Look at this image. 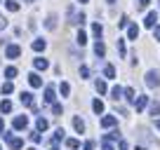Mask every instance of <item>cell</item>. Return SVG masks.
<instances>
[{
	"label": "cell",
	"mask_w": 160,
	"mask_h": 150,
	"mask_svg": "<svg viewBox=\"0 0 160 150\" xmlns=\"http://www.w3.org/2000/svg\"><path fill=\"white\" fill-rule=\"evenodd\" d=\"M146 85L148 87H160V73L158 70H148V73H146Z\"/></svg>",
	"instance_id": "obj_1"
},
{
	"label": "cell",
	"mask_w": 160,
	"mask_h": 150,
	"mask_svg": "<svg viewBox=\"0 0 160 150\" xmlns=\"http://www.w3.org/2000/svg\"><path fill=\"white\" fill-rule=\"evenodd\" d=\"M68 19H71V24H75V26H82L85 24V14H82V12H80V14H75V10L73 7H68Z\"/></svg>",
	"instance_id": "obj_2"
},
{
	"label": "cell",
	"mask_w": 160,
	"mask_h": 150,
	"mask_svg": "<svg viewBox=\"0 0 160 150\" xmlns=\"http://www.w3.org/2000/svg\"><path fill=\"white\" fill-rule=\"evenodd\" d=\"M19 54H21V47L19 45H7L5 47V56H7V59H17Z\"/></svg>",
	"instance_id": "obj_3"
},
{
	"label": "cell",
	"mask_w": 160,
	"mask_h": 150,
	"mask_svg": "<svg viewBox=\"0 0 160 150\" xmlns=\"http://www.w3.org/2000/svg\"><path fill=\"white\" fill-rule=\"evenodd\" d=\"M12 124H14V129H26V127H28V117L26 115H17Z\"/></svg>",
	"instance_id": "obj_4"
},
{
	"label": "cell",
	"mask_w": 160,
	"mask_h": 150,
	"mask_svg": "<svg viewBox=\"0 0 160 150\" xmlns=\"http://www.w3.org/2000/svg\"><path fill=\"white\" fill-rule=\"evenodd\" d=\"M148 134H151V131L146 129V127H139V129H137V136H139L141 141H146V143H155V138H151Z\"/></svg>",
	"instance_id": "obj_5"
},
{
	"label": "cell",
	"mask_w": 160,
	"mask_h": 150,
	"mask_svg": "<svg viewBox=\"0 0 160 150\" xmlns=\"http://www.w3.org/2000/svg\"><path fill=\"white\" fill-rule=\"evenodd\" d=\"M118 124V120H115L113 115H106V117H101V127L104 129H111V127H115Z\"/></svg>",
	"instance_id": "obj_6"
},
{
	"label": "cell",
	"mask_w": 160,
	"mask_h": 150,
	"mask_svg": "<svg viewBox=\"0 0 160 150\" xmlns=\"http://www.w3.org/2000/svg\"><path fill=\"white\" fill-rule=\"evenodd\" d=\"M146 105H148V96H137V101H134V108H137V113H139V110H144Z\"/></svg>",
	"instance_id": "obj_7"
},
{
	"label": "cell",
	"mask_w": 160,
	"mask_h": 150,
	"mask_svg": "<svg viewBox=\"0 0 160 150\" xmlns=\"http://www.w3.org/2000/svg\"><path fill=\"white\" fill-rule=\"evenodd\" d=\"M19 99H21V103H24V105H31V108H33V94H31V91H21V96H19Z\"/></svg>",
	"instance_id": "obj_8"
},
{
	"label": "cell",
	"mask_w": 160,
	"mask_h": 150,
	"mask_svg": "<svg viewBox=\"0 0 160 150\" xmlns=\"http://www.w3.org/2000/svg\"><path fill=\"white\" fill-rule=\"evenodd\" d=\"M155 21H158V14H155V12H148V14H146V21H144V24L148 26V28H155V26H158Z\"/></svg>",
	"instance_id": "obj_9"
},
{
	"label": "cell",
	"mask_w": 160,
	"mask_h": 150,
	"mask_svg": "<svg viewBox=\"0 0 160 150\" xmlns=\"http://www.w3.org/2000/svg\"><path fill=\"white\" fill-rule=\"evenodd\" d=\"M28 82H31V87H35V89H38V87H42V80H40L38 73H31V75H28Z\"/></svg>",
	"instance_id": "obj_10"
},
{
	"label": "cell",
	"mask_w": 160,
	"mask_h": 150,
	"mask_svg": "<svg viewBox=\"0 0 160 150\" xmlns=\"http://www.w3.org/2000/svg\"><path fill=\"white\" fill-rule=\"evenodd\" d=\"M45 28H47V30H54V28H57V14H50V16L45 19Z\"/></svg>",
	"instance_id": "obj_11"
},
{
	"label": "cell",
	"mask_w": 160,
	"mask_h": 150,
	"mask_svg": "<svg viewBox=\"0 0 160 150\" xmlns=\"http://www.w3.org/2000/svg\"><path fill=\"white\" fill-rule=\"evenodd\" d=\"M33 66H35L38 70H45L47 66H50V61H47V59H42V56H38V59L33 61Z\"/></svg>",
	"instance_id": "obj_12"
},
{
	"label": "cell",
	"mask_w": 160,
	"mask_h": 150,
	"mask_svg": "<svg viewBox=\"0 0 160 150\" xmlns=\"http://www.w3.org/2000/svg\"><path fill=\"white\" fill-rule=\"evenodd\" d=\"M45 103H54V87H45Z\"/></svg>",
	"instance_id": "obj_13"
},
{
	"label": "cell",
	"mask_w": 160,
	"mask_h": 150,
	"mask_svg": "<svg viewBox=\"0 0 160 150\" xmlns=\"http://www.w3.org/2000/svg\"><path fill=\"white\" fill-rule=\"evenodd\" d=\"M92 110H94L97 115H101V113H104V103H101L99 99H94V101H92Z\"/></svg>",
	"instance_id": "obj_14"
},
{
	"label": "cell",
	"mask_w": 160,
	"mask_h": 150,
	"mask_svg": "<svg viewBox=\"0 0 160 150\" xmlns=\"http://www.w3.org/2000/svg\"><path fill=\"white\" fill-rule=\"evenodd\" d=\"M73 127H75V131H78V134H82V131H85V122L80 120V117H73Z\"/></svg>",
	"instance_id": "obj_15"
},
{
	"label": "cell",
	"mask_w": 160,
	"mask_h": 150,
	"mask_svg": "<svg viewBox=\"0 0 160 150\" xmlns=\"http://www.w3.org/2000/svg\"><path fill=\"white\" fill-rule=\"evenodd\" d=\"M122 94H125V99L130 101V103H134V101H137V94H134V89H132V87H127Z\"/></svg>",
	"instance_id": "obj_16"
},
{
	"label": "cell",
	"mask_w": 160,
	"mask_h": 150,
	"mask_svg": "<svg viewBox=\"0 0 160 150\" xmlns=\"http://www.w3.org/2000/svg\"><path fill=\"white\" fill-rule=\"evenodd\" d=\"M94 54L99 56V59L106 54V45H104V42H97V45H94Z\"/></svg>",
	"instance_id": "obj_17"
},
{
	"label": "cell",
	"mask_w": 160,
	"mask_h": 150,
	"mask_svg": "<svg viewBox=\"0 0 160 150\" xmlns=\"http://www.w3.org/2000/svg\"><path fill=\"white\" fill-rule=\"evenodd\" d=\"M35 127H38V131H45L50 124H47V120H45V117H38V120H35Z\"/></svg>",
	"instance_id": "obj_18"
},
{
	"label": "cell",
	"mask_w": 160,
	"mask_h": 150,
	"mask_svg": "<svg viewBox=\"0 0 160 150\" xmlns=\"http://www.w3.org/2000/svg\"><path fill=\"white\" fill-rule=\"evenodd\" d=\"M10 148L12 150H21V148H24V141H21V138H12L10 141Z\"/></svg>",
	"instance_id": "obj_19"
},
{
	"label": "cell",
	"mask_w": 160,
	"mask_h": 150,
	"mask_svg": "<svg viewBox=\"0 0 160 150\" xmlns=\"http://www.w3.org/2000/svg\"><path fill=\"white\" fill-rule=\"evenodd\" d=\"M127 35H130V40H137V38H139V26H130Z\"/></svg>",
	"instance_id": "obj_20"
},
{
	"label": "cell",
	"mask_w": 160,
	"mask_h": 150,
	"mask_svg": "<svg viewBox=\"0 0 160 150\" xmlns=\"http://www.w3.org/2000/svg\"><path fill=\"white\" fill-rule=\"evenodd\" d=\"M0 91H2V94H12V91H14V85H12V82H2Z\"/></svg>",
	"instance_id": "obj_21"
},
{
	"label": "cell",
	"mask_w": 160,
	"mask_h": 150,
	"mask_svg": "<svg viewBox=\"0 0 160 150\" xmlns=\"http://www.w3.org/2000/svg\"><path fill=\"white\" fill-rule=\"evenodd\" d=\"M5 7L10 12H17V10H19V2H17V0H5Z\"/></svg>",
	"instance_id": "obj_22"
},
{
	"label": "cell",
	"mask_w": 160,
	"mask_h": 150,
	"mask_svg": "<svg viewBox=\"0 0 160 150\" xmlns=\"http://www.w3.org/2000/svg\"><path fill=\"white\" fill-rule=\"evenodd\" d=\"M122 91H125L122 87H113V89H111V99H115V101H118L120 96H122Z\"/></svg>",
	"instance_id": "obj_23"
},
{
	"label": "cell",
	"mask_w": 160,
	"mask_h": 150,
	"mask_svg": "<svg viewBox=\"0 0 160 150\" xmlns=\"http://www.w3.org/2000/svg\"><path fill=\"white\" fill-rule=\"evenodd\" d=\"M61 138H64V129H61V127H59V129H57V131H54V136H52V143H54V145H57V143H59V141H61Z\"/></svg>",
	"instance_id": "obj_24"
},
{
	"label": "cell",
	"mask_w": 160,
	"mask_h": 150,
	"mask_svg": "<svg viewBox=\"0 0 160 150\" xmlns=\"http://www.w3.org/2000/svg\"><path fill=\"white\" fill-rule=\"evenodd\" d=\"M148 110H151V115H153V117H155V115H160V101H153Z\"/></svg>",
	"instance_id": "obj_25"
},
{
	"label": "cell",
	"mask_w": 160,
	"mask_h": 150,
	"mask_svg": "<svg viewBox=\"0 0 160 150\" xmlns=\"http://www.w3.org/2000/svg\"><path fill=\"white\" fill-rule=\"evenodd\" d=\"M31 47H33L35 52H42V49H45V40H40V38H38V40H33V45H31Z\"/></svg>",
	"instance_id": "obj_26"
},
{
	"label": "cell",
	"mask_w": 160,
	"mask_h": 150,
	"mask_svg": "<svg viewBox=\"0 0 160 150\" xmlns=\"http://www.w3.org/2000/svg\"><path fill=\"white\" fill-rule=\"evenodd\" d=\"M0 110H2V113H12V101H2V103H0Z\"/></svg>",
	"instance_id": "obj_27"
},
{
	"label": "cell",
	"mask_w": 160,
	"mask_h": 150,
	"mask_svg": "<svg viewBox=\"0 0 160 150\" xmlns=\"http://www.w3.org/2000/svg\"><path fill=\"white\" fill-rule=\"evenodd\" d=\"M104 75L108 77V80H113V77H115V68H113V66H106V68H104Z\"/></svg>",
	"instance_id": "obj_28"
},
{
	"label": "cell",
	"mask_w": 160,
	"mask_h": 150,
	"mask_svg": "<svg viewBox=\"0 0 160 150\" xmlns=\"http://www.w3.org/2000/svg\"><path fill=\"white\" fill-rule=\"evenodd\" d=\"M94 87H97V91H99V94H106V82H104V80H97Z\"/></svg>",
	"instance_id": "obj_29"
},
{
	"label": "cell",
	"mask_w": 160,
	"mask_h": 150,
	"mask_svg": "<svg viewBox=\"0 0 160 150\" xmlns=\"http://www.w3.org/2000/svg\"><path fill=\"white\" fill-rule=\"evenodd\" d=\"M59 91H61L64 96H68V91H71V85H68V82H61V85H59Z\"/></svg>",
	"instance_id": "obj_30"
},
{
	"label": "cell",
	"mask_w": 160,
	"mask_h": 150,
	"mask_svg": "<svg viewBox=\"0 0 160 150\" xmlns=\"http://www.w3.org/2000/svg\"><path fill=\"white\" fill-rule=\"evenodd\" d=\"M75 42H78V45L82 47V45H85V42H87V35L82 33V30H80V33H78V38H75Z\"/></svg>",
	"instance_id": "obj_31"
},
{
	"label": "cell",
	"mask_w": 160,
	"mask_h": 150,
	"mask_svg": "<svg viewBox=\"0 0 160 150\" xmlns=\"http://www.w3.org/2000/svg\"><path fill=\"white\" fill-rule=\"evenodd\" d=\"M92 33H94L97 38H101V33H104V28H101V24H94V26H92Z\"/></svg>",
	"instance_id": "obj_32"
},
{
	"label": "cell",
	"mask_w": 160,
	"mask_h": 150,
	"mask_svg": "<svg viewBox=\"0 0 160 150\" xmlns=\"http://www.w3.org/2000/svg\"><path fill=\"white\" fill-rule=\"evenodd\" d=\"M14 75H17V68H14V66H10V68H5V77H10V80H12Z\"/></svg>",
	"instance_id": "obj_33"
},
{
	"label": "cell",
	"mask_w": 160,
	"mask_h": 150,
	"mask_svg": "<svg viewBox=\"0 0 160 150\" xmlns=\"http://www.w3.org/2000/svg\"><path fill=\"white\" fill-rule=\"evenodd\" d=\"M66 145H68L71 150H75V148L80 145V141H78V138H68V141H66Z\"/></svg>",
	"instance_id": "obj_34"
},
{
	"label": "cell",
	"mask_w": 160,
	"mask_h": 150,
	"mask_svg": "<svg viewBox=\"0 0 160 150\" xmlns=\"http://www.w3.org/2000/svg\"><path fill=\"white\" fill-rule=\"evenodd\" d=\"M52 113H54V115H61V113H64L61 103H52Z\"/></svg>",
	"instance_id": "obj_35"
},
{
	"label": "cell",
	"mask_w": 160,
	"mask_h": 150,
	"mask_svg": "<svg viewBox=\"0 0 160 150\" xmlns=\"http://www.w3.org/2000/svg\"><path fill=\"white\" fill-rule=\"evenodd\" d=\"M31 141H33V143H40V141H42L40 131H31Z\"/></svg>",
	"instance_id": "obj_36"
},
{
	"label": "cell",
	"mask_w": 160,
	"mask_h": 150,
	"mask_svg": "<svg viewBox=\"0 0 160 150\" xmlns=\"http://www.w3.org/2000/svg\"><path fill=\"white\" fill-rule=\"evenodd\" d=\"M120 138V131H111V134H106V141H118Z\"/></svg>",
	"instance_id": "obj_37"
},
{
	"label": "cell",
	"mask_w": 160,
	"mask_h": 150,
	"mask_svg": "<svg viewBox=\"0 0 160 150\" xmlns=\"http://www.w3.org/2000/svg\"><path fill=\"white\" fill-rule=\"evenodd\" d=\"M80 77H90V68L87 66H80Z\"/></svg>",
	"instance_id": "obj_38"
},
{
	"label": "cell",
	"mask_w": 160,
	"mask_h": 150,
	"mask_svg": "<svg viewBox=\"0 0 160 150\" xmlns=\"http://www.w3.org/2000/svg\"><path fill=\"white\" fill-rule=\"evenodd\" d=\"M118 54L125 56V42H122V40H118Z\"/></svg>",
	"instance_id": "obj_39"
},
{
	"label": "cell",
	"mask_w": 160,
	"mask_h": 150,
	"mask_svg": "<svg viewBox=\"0 0 160 150\" xmlns=\"http://www.w3.org/2000/svg\"><path fill=\"white\" fill-rule=\"evenodd\" d=\"M127 24H130V21H127V16H120V21H118V26H120V28H125Z\"/></svg>",
	"instance_id": "obj_40"
},
{
	"label": "cell",
	"mask_w": 160,
	"mask_h": 150,
	"mask_svg": "<svg viewBox=\"0 0 160 150\" xmlns=\"http://www.w3.org/2000/svg\"><path fill=\"white\" fill-rule=\"evenodd\" d=\"M146 5H148V0H137V7H139V10H144Z\"/></svg>",
	"instance_id": "obj_41"
},
{
	"label": "cell",
	"mask_w": 160,
	"mask_h": 150,
	"mask_svg": "<svg viewBox=\"0 0 160 150\" xmlns=\"http://www.w3.org/2000/svg\"><path fill=\"white\" fill-rule=\"evenodd\" d=\"M2 28H7V19H5L2 14H0V30H2Z\"/></svg>",
	"instance_id": "obj_42"
},
{
	"label": "cell",
	"mask_w": 160,
	"mask_h": 150,
	"mask_svg": "<svg viewBox=\"0 0 160 150\" xmlns=\"http://www.w3.org/2000/svg\"><path fill=\"white\" fill-rule=\"evenodd\" d=\"M2 138H5V141H12L14 136H12V131H2Z\"/></svg>",
	"instance_id": "obj_43"
},
{
	"label": "cell",
	"mask_w": 160,
	"mask_h": 150,
	"mask_svg": "<svg viewBox=\"0 0 160 150\" xmlns=\"http://www.w3.org/2000/svg\"><path fill=\"white\" fill-rule=\"evenodd\" d=\"M153 38H155V40H160V26H155V28H153Z\"/></svg>",
	"instance_id": "obj_44"
},
{
	"label": "cell",
	"mask_w": 160,
	"mask_h": 150,
	"mask_svg": "<svg viewBox=\"0 0 160 150\" xmlns=\"http://www.w3.org/2000/svg\"><path fill=\"white\" fill-rule=\"evenodd\" d=\"M85 150H94V141H87V143H85Z\"/></svg>",
	"instance_id": "obj_45"
},
{
	"label": "cell",
	"mask_w": 160,
	"mask_h": 150,
	"mask_svg": "<svg viewBox=\"0 0 160 150\" xmlns=\"http://www.w3.org/2000/svg\"><path fill=\"white\" fill-rule=\"evenodd\" d=\"M101 150H113V145H108V143H104V145H101Z\"/></svg>",
	"instance_id": "obj_46"
},
{
	"label": "cell",
	"mask_w": 160,
	"mask_h": 150,
	"mask_svg": "<svg viewBox=\"0 0 160 150\" xmlns=\"http://www.w3.org/2000/svg\"><path fill=\"white\" fill-rule=\"evenodd\" d=\"M120 150H127V143H125V141H120Z\"/></svg>",
	"instance_id": "obj_47"
},
{
	"label": "cell",
	"mask_w": 160,
	"mask_h": 150,
	"mask_svg": "<svg viewBox=\"0 0 160 150\" xmlns=\"http://www.w3.org/2000/svg\"><path fill=\"white\" fill-rule=\"evenodd\" d=\"M155 129L160 131V117H155Z\"/></svg>",
	"instance_id": "obj_48"
},
{
	"label": "cell",
	"mask_w": 160,
	"mask_h": 150,
	"mask_svg": "<svg viewBox=\"0 0 160 150\" xmlns=\"http://www.w3.org/2000/svg\"><path fill=\"white\" fill-rule=\"evenodd\" d=\"M0 131H5V122L2 120H0Z\"/></svg>",
	"instance_id": "obj_49"
},
{
	"label": "cell",
	"mask_w": 160,
	"mask_h": 150,
	"mask_svg": "<svg viewBox=\"0 0 160 150\" xmlns=\"http://www.w3.org/2000/svg\"><path fill=\"white\" fill-rule=\"evenodd\" d=\"M137 150H146V148H144V145H139V148H137Z\"/></svg>",
	"instance_id": "obj_50"
},
{
	"label": "cell",
	"mask_w": 160,
	"mask_h": 150,
	"mask_svg": "<svg viewBox=\"0 0 160 150\" xmlns=\"http://www.w3.org/2000/svg\"><path fill=\"white\" fill-rule=\"evenodd\" d=\"M24 2H33V0H24Z\"/></svg>",
	"instance_id": "obj_51"
},
{
	"label": "cell",
	"mask_w": 160,
	"mask_h": 150,
	"mask_svg": "<svg viewBox=\"0 0 160 150\" xmlns=\"http://www.w3.org/2000/svg\"><path fill=\"white\" fill-rule=\"evenodd\" d=\"M78 2H87V0H78Z\"/></svg>",
	"instance_id": "obj_52"
},
{
	"label": "cell",
	"mask_w": 160,
	"mask_h": 150,
	"mask_svg": "<svg viewBox=\"0 0 160 150\" xmlns=\"http://www.w3.org/2000/svg\"><path fill=\"white\" fill-rule=\"evenodd\" d=\"M52 150H57V145H52Z\"/></svg>",
	"instance_id": "obj_53"
},
{
	"label": "cell",
	"mask_w": 160,
	"mask_h": 150,
	"mask_svg": "<svg viewBox=\"0 0 160 150\" xmlns=\"http://www.w3.org/2000/svg\"><path fill=\"white\" fill-rule=\"evenodd\" d=\"M108 2H115V0H108Z\"/></svg>",
	"instance_id": "obj_54"
},
{
	"label": "cell",
	"mask_w": 160,
	"mask_h": 150,
	"mask_svg": "<svg viewBox=\"0 0 160 150\" xmlns=\"http://www.w3.org/2000/svg\"><path fill=\"white\" fill-rule=\"evenodd\" d=\"M31 150H35V148H31Z\"/></svg>",
	"instance_id": "obj_55"
}]
</instances>
